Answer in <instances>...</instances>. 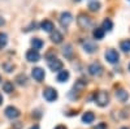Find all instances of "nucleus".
I'll return each mask as SVG.
<instances>
[{"instance_id": "nucleus-24", "label": "nucleus", "mask_w": 130, "mask_h": 129, "mask_svg": "<svg viewBox=\"0 0 130 129\" xmlns=\"http://www.w3.org/2000/svg\"><path fill=\"white\" fill-rule=\"evenodd\" d=\"M89 9L92 10V12H96V10L100 9V3H99V2H91V3L89 4Z\"/></svg>"}, {"instance_id": "nucleus-21", "label": "nucleus", "mask_w": 130, "mask_h": 129, "mask_svg": "<svg viewBox=\"0 0 130 129\" xmlns=\"http://www.w3.org/2000/svg\"><path fill=\"white\" fill-rule=\"evenodd\" d=\"M8 43V37L5 33H0V50H3Z\"/></svg>"}, {"instance_id": "nucleus-20", "label": "nucleus", "mask_w": 130, "mask_h": 129, "mask_svg": "<svg viewBox=\"0 0 130 129\" xmlns=\"http://www.w3.org/2000/svg\"><path fill=\"white\" fill-rule=\"evenodd\" d=\"M120 48L124 52H130V39H125L120 43Z\"/></svg>"}, {"instance_id": "nucleus-23", "label": "nucleus", "mask_w": 130, "mask_h": 129, "mask_svg": "<svg viewBox=\"0 0 130 129\" xmlns=\"http://www.w3.org/2000/svg\"><path fill=\"white\" fill-rule=\"evenodd\" d=\"M3 90H4L5 93H12V91H13V83L9 82V81L4 82V83H3Z\"/></svg>"}, {"instance_id": "nucleus-9", "label": "nucleus", "mask_w": 130, "mask_h": 129, "mask_svg": "<svg viewBox=\"0 0 130 129\" xmlns=\"http://www.w3.org/2000/svg\"><path fill=\"white\" fill-rule=\"evenodd\" d=\"M40 59V55H39V52L35 51V50H29L26 52V60L30 61V63H35Z\"/></svg>"}, {"instance_id": "nucleus-29", "label": "nucleus", "mask_w": 130, "mask_h": 129, "mask_svg": "<svg viewBox=\"0 0 130 129\" xmlns=\"http://www.w3.org/2000/svg\"><path fill=\"white\" fill-rule=\"evenodd\" d=\"M55 129H67V126H64V125H57Z\"/></svg>"}, {"instance_id": "nucleus-26", "label": "nucleus", "mask_w": 130, "mask_h": 129, "mask_svg": "<svg viewBox=\"0 0 130 129\" xmlns=\"http://www.w3.org/2000/svg\"><path fill=\"white\" fill-rule=\"evenodd\" d=\"M3 68L9 73V72H12V70L14 69V65H13V64H9V63H4V64H3Z\"/></svg>"}, {"instance_id": "nucleus-5", "label": "nucleus", "mask_w": 130, "mask_h": 129, "mask_svg": "<svg viewBox=\"0 0 130 129\" xmlns=\"http://www.w3.org/2000/svg\"><path fill=\"white\" fill-rule=\"evenodd\" d=\"M104 56H105V59L109 61L111 64H115V63H117L118 61V52L116 51V50H107L105 51V53H104Z\"/></svg>"}, {"instance_id": "nucleus-10", "label": "nucleus", "mask_w": 130, "mask_h": 129, "mask_svg": "<svg viewBox=\"0 0 130 129\" xmlns=\"http://www.w3.org/2000/svg\"><path fill=\"white\" fill-rule=\"evenodd\" d=\"M31 74H32V77H34V80L38 81V82H42L44 80V70L42 68H34L31 70Z\"/></svg>"}, {"instance_id": "nucleus-19", "label": "nucleus", "mask_w": 130, "mask_h": 129, "mask_svg": "<svg viewBox=\"0 0 130 129\" xmlns=\"http://www.w3.org/2000/svg\"><path fill=\"white\" fill-rule=\"evenodd\" d=\"M112 27H113V22L109 20V18H105L104 21H103V30L104 31H111L112 30Z\"/></svg>"}, {"instance_id": "nucleus-3", "label": "nucleus", "mask_w": 130, "mask_h": 129, "mask_svg": "<svg viewBox=\"0 0 130 129\" xmlns=\"http://www.w3.org/2000/svg\"><path fill=\"white\" fill-rule=\"evenodd\" d=\"M43 98H44L47 102H53L57 99V91L52 88H47L43 90Z\"/></svg>"}, {"instance_id": "nucleus-11", "label": "nucleus", "mask_w": 130, "mask_h": 129, "mask_svg": "<svg viewBox=\"0 0 130 129\" xmlns=\"http://www.w3.org/2000/svg\"><path fill=\"white\" fill-rule=\"evenodd\" d=\"M40 29L43 31H47V33H52V31L55 30V26H53V24L50 20H44V21L40 22Z\"/></svg>"}, {"instance_id": "nucleus-32", "label": "nucleus", "mask_w": 130, "mask_h": 129, "mask_svg": "<svg viewBox=\"0 0 130 129\" xmlns=\"http://www.w3.org/2000/svg\"><path fill=\"white\" fill-rule=\"evenodd\" d=\"M121 129H129V128H126V126H125V128H121Z\"/></svg>"}, {"instance_id": "nucleus-7", "label": "nucleus", "mask_w": 130, "mask_h": 129, "mask_svg": "<svg viewBox=\"0 0 130 129\" xmlns=\"http://www.w3.org/2000/svg\"><path fill=\"white\" fill-rule=\"evenodd\" d=\"M72 20H73V17H72V15L69 12H64L60 16V25L62 27H68L69 24L72 22Z\"/></svg>"}, {"instance_id": "nucleus-28", "label": "nucleus", "mask_w": 130, "mask_h": 129, "mask_svg": "<svg viewBox=\"0 0 130 129\" xmlns=\"http://www.w3.org/2000/svg\"><path fill=\"white\" fill-rule=\"evenodd\" d=\"M4 24H5V20H4L3 17H0V26H3Z\"/></svg>"}, {"instance_id": "nucleus-31", "label": "nucleus", "mask_w": 130, "mask_h": 129, "mask_svg": "<svg viewBox=\"0 0 130 129\" xmlns=\"http://www.w3.org/2000/svg\"><path fill=\"white\" fill-rule=\"evenodd\" d=\"M2 102H3V96H2V94H0V104H2Z\"/></svg>"}, {"instance_id": "nucleus-30", "label": "nucleus", "mask_w": 130, "mask_h": 129, "mask_svg": "<svg viewBox=\"0 0 130 129\" xmlns=\"http://www.w3.org/2000/svg\"><path fill=\"white\" fill-rule=\"evenodd\" d=\"M30 129H39V125H38V124H35V125H32Z\"/></svg>"}, {"instance_id": "nucleus-22", "label": "nucleus", "mask_w": 130, "mask_h": 129, "mask_svg": "<svg viewBox=\"0 0 130 129\" xmlns=\"http://www.w3.org/2000/svg\"><path fill=\"white\" fill-rule=\"evenodd\" d=\"M62 53L65 55V58H70L73 55V50H72V46L70 45H67L64 48H62Z\"/></svg>"}, {"instance_id": "nucleus-18", "label": "nucleus", "mask_w": 130, "mask_h": 129, "mask_svg": "<svg viewBox=\"0 0 130 129\" xmlns=\"http://www.w3.org/2000/svg\"><path fill=\"white\" fill-rule=\"evenodd\" d=\"M31 46L34 47L35 51H38V50H40L43 47V40L39 39V38H34V39L31 40Z\"/></svg>"}, {"instance_id": "nucleus-4", "label": "nucleus", "mask_w": 130, "mask_h": 129, "mask_svg": "<svg viewBox=\"0 0 130 129\" xmlns=\"http://www.w3.org/2000/svg\"><path fill=\"white\" fill-rule=\"evenodd\" d=\"M48 67H50V69H51V70H53V72H59V70H61V69H62L64 64H62V61H61V60L53 58V59H50V60H48Z\"/></svg>"}, {"instance_id": "nucleus-34", "label": "nucleus", "mask_w": 130, "mask_h": 129, "mask_svg": "<svg viewBox=\"0 0 130 129\" xmlns=\"http://www.w3.org/2000/svg\"><path fill=\"white\" fill-rule=\"evenodd\" d=\"M74 2H79V0H74Z\"/></svg>"}, {"instance_id": "nucleus-16", "label": "nucleus", "mask_w": 130, "mask_h": 129, "mask_svg": "<svg viewBox=\"0 0 130 129\" xmlns=\"http://www.w3.org/2000/svg\"><path fill=\"white\" fill-rule=\"evenodd\" d=\"M83 48L86 52H89V53H92L96 51V46H95V43L92 42H85L83 43Z\"/></svg>"}, {"instance_id": "nucleus-36", "label": "nucleus", "mask_w": 130, "mask_h": 129, "mask_svg": "<svg viewBox=\"0 0 130 129\" xmlns=\"http://www.w3.org/2000/svg\"><path fill=\"white\" fill-rule=\"evenodd\" d=\"M129 2H130V0H129Z\"/></svg>"}, {"instance_id": "nucleus-25", "label": "nucleus", "mask_w": 130, "mask_h": 129, "mask_svg": "<svg viewBox=\"0 0 130 129\" xmlns=\"http://www.w3.org/2000/svg\"><path fill=\"white\" fill-rule=\"evenodd\" d=\"M26 81H27V77L25 76V74H18V76L16 77V82L18 85H25Z\"/></svg>"}, {"instance_id": "nucleus-15", "label": "nucleus", "mask_w": 130, "mask_h": 129, "mask_svg": "<svg viewBox=\"0 0 130 129\" xmlns=\"http://www.w3.org/2000/svg\"><path fill=\"white\" fill-rule=\"evenodd\" d=\"M116 96H117V98L120 99L121 102H126L127 98H129V94H127V91H125L124 89H120V90L116 91Z\"/></svg>"}, {"instance_id": "nucleus-8", "label": "nucleus", "mask_w": 130, "mask_h": 129, "mask_svg": "<svg viewBox=\"0 0 130 129\" xmlns=\"http://www.w3.org/2000/svg\"><path fill=\"white\" fill-rule=\"evenodd\" d=\"M5 116L9 117V119H17L20 116V111L13 106H9L5 108Z\"/></svg>"}, {"instance_id": "nucleus-12", "label": "nucleus", "mask_w": 130, "mask_h": 129, "mask_svg": "<svg viewBox=\"0 0 130 129\" xmlns=\"http://www.w3.org/2000/svg\"><path fill=\"white\" fill-rule=\"evenodd\" d=\"M94 120H95V115L91 111L85 112L83 116H82V123H85V124H91Z\"/></svg>"}, {"instance_id": "nucleus-27", "label": "nucleus", "mask_w": 130, "mask_h": 129, "mask_svg": "<svg viewBox=\"0 0 130 129\" xmlns=\"http://www.w3.org/2000/svg\"><path fill=\"white\" fill-rule=\"evenodd\" d=\"M95 129H107V124L105 123H99L95 126Z\"/></svg>"}, {"instance_id": "nucleus-35", "label": "nucleus", "mask_w": 130, "mask_h": 129, "mask_svg": "<svg viewBox=\"0 0 130 129\" xmlns=\"http://www.w3.org/2000/svg\"><path fill=\"white\" fill-rule=\"evenodd\" d=\"M0 81H2V77H0Z\"/></svg>"}, {"instance_id": "nucleus-2", "label": "nucleus", "mask_w": 130, "mask_h": 129, "mask_svg": "<svg viewBox=\"0 0 130 129\" xmlns=\"http://www.w3.org/2000/svg\"><path fill=\"white\" fill-rule=\"evenodd\" d=\"M77 24H78V26L81 27V29H83V30H86V29H89L90 26H91V18L89 17V16H86V15H79L78 16V18H77Z\"/></svg>"}, {"instance_id": "nucleus-1", "label": "nucleus", "mask_w": 130, "mask_h": 129, "mask_svg": "<svg viewBox=\"0 0 130 129\" xmlns=\"http://www.w3.org/2000/svg\"><path fill=\"white\" fill-rule=\"evenodd\" d=\"M94 99H95L98 106L104 107V106H107L108 103H109V95H108V93H105V91H98L94 95Z\"/></svg>"}, {"instance_id": "nucleus-13", "label": "nucleus", "mask_w": 130, "mask_h": 129, "mask_svg": "<svg viewBox=\"0 0 130 129\" xmlns=\"http://www.w3.org/2000/svg\"><path fill=\"white\" fill-rule=\"evenodd\" d=\"M51 40L53 43H61L62 42V34L59 30H53L51 33Z\"/></svg>"}, {"instance_id": "nucleus-14", "label": "nucleus", "mask_w": 130, "mask_h": 129, "mask_svg": "<svg viewBox=\"0 0 130 129\" xmlns=\"http://www.w3.org/2000/svg\"><path fill=\"white\" fill-rule=\"evenodd\" d=\"M69 72L68 70H60L59 74H57V81L59 82H67L69 80Z\"/></svg>"}, {"instance_id": "nucleus-6", "label": "nucleus", "mask_w": 130, "mask_h": 129, "mask_svg": "<svg viewBox=\"0 0 130 129\" xmlns=\"http://www.w3.org/2000/svg\"><path fill=\"white\" fill-rule=\"evenodd\" d=\"M89 72L90 74H92V76H100V74L103 73V67H102V64L100 63H92L91 65L89 67Z\"/></svg>"}, {"instance_id": "nucleus-33", "label": "nucleus", "mask_w": 130, "mask_h": 129, "mask_svg": "<svg viewBox=\"0 0 130 129\" xmlns=\"http://www.w3.org/2000/svg\"><path fill=\"white\" fill-rule=\"evenodd\" d=\"M129 70H130V64H129Z\"/></svg>"}, {"instance_id": "nucleus-17", "label": "nucleus", "mask_w": 130, "mask_h": 129, "mask_svg": "<svg viewBox=\"0 0 130 129\" xmlns=\"http://www.w3.org/2000/svg\"><path fill=\"white\" fill-rule=\"evenodd\" d=\"M104 33H105V31H104L102 27H96V29H94V31H92V37H94L95 39H103Z\"/></svg>"}]
</instances>
